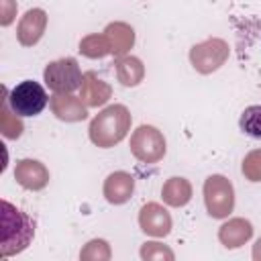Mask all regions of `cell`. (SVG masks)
<instances>
[{"label":"cell","mask_w":261,"mask_h":261,"mask_svg":"<svg viewBox=\"0 0 261 261\" xmlns=\"http://www.w3.org/2000/svg\"><path fill=\"white\" fill-rule=\"evenodd\" d=\"M243 175L249 181H261V149L247 153L243 159Z\"/></svg>","instance_id":"cell-22"},{"label":"cell","mask_w":261,"mask_h":261,"mask_svg":"<svg viewBox=\"0 0 261 261\" xmlns=\"http://www.w3.org/2000/svg\"><path fill=\"white\" fill-rule=\"evenodd\" d=\"M47 27V12L41 8H31L24 12L16 27V39L22 47H33L39 43Z\"/></svg>","instance_id":"cell-9"},{"label":"cell","mask_w":261,"mask_h":261,"mask_svg":"<svg viewBox=\"0 0 261 261\" xmlns=\"http://www.w3.org/2000/svg\"><path fill=\"white\" fill-rule=\"evenodd\" d=\"M239 126L245 135L253 139H261V106H249L243 110Z\"/></svg>","instance_id":"cell-20"},{"label":"cell","mask_w":261,"mask_h":261,"mask_svg":"<svg viewBox=\"0 0 261 261\" xmlns=\"http://www.w3.org/2000/svg\"><path fill=\"white\" fill-rule=\"evenodd\" d=\"M80 259L86 261H106L110 259V247L104 239H94L90 241L82 251H80Z\"/></svg>","instance_id":"cell-21"},{"label":"cell","mask_w":261,"mask_h":261,"mask_svg":"<svg viewBox=\"0 0 261 261\" xmlns=\"http://www.w3.org/2000/svg\"><path fill=\"white\" fill-rule=\"evenodd\" d=\"M8 100V106L18 116H37L43 112L47 102L51 100L45 92V88L33 80H24L16 84L10 92L4 94Z\"/></svg>","instance_id":"cell-3"},{"label":"cell","mask_w":261,"mask_h":261,"mask_svg":"<svg viewBox=\"0 0 261 261\" xmlns=\"http://www.w3.org/2000/svg\"><path fill=\"white\" fill-rule=\"evenodd\" d=\"M161 198L171 208H181L192 200V184L186 177H169L161 188Z\"/></svg>","instance_id":"cell-17"},{"label":"cell","mask_w":261,"mask_h":261,"mask_svg":"<svg viewBox=\"0 0 261 261\" xmlns=\"http://www.w3.org/2000/svg\"><path fill=\"white\" fill-rule=\"evenodd\" d=\"M110 96H112L110 84L100 80L94 71L84 73V80H82V86H80V98L88 108H98V106L106 104Z\"/></svg>","instance_id":"cell-12"},{"label":"cell","mask_w":261,"mask_h":261,"mask_svg":"<svg viewBox=\"0 0 261 261\" xmlns=\"http://www.w3.org/2000/svg\"><path fill=\"white\" fill-rule=\"evenodd\" d=\"M14 179L24 190H43L49 184V171L47 167L37 159H20L14 167Z\"/></svg>","instance_id":"cell-10"},{"label":"cell","mask_w":261,"mask_h":261,"mask_svg":"<svg viewBox=\"0 0 261 261\" xmlns=\"http://www.w3.org/2000/svg\"><path fill=\"white\" fill-rule=\"evenodd\" d=\"M2 206V239H0V257H12L24 251L35 237V220L12 206L8 200L0 202Z\"/></svg>","instance_id":"cell-1"},{"label":"cell","mask_w":261,"mask_h":261,"mask_svg":"<svg viewBox=\"0 0 261 261\" xmlns=\"http://www.w3.org/2000/svg\"><path fill=\"white\" fill-rule=\"evenodd\" d=\"M226 59H228V43L218 37H210L190 49V63L198 73H212L220 65H224Z\"/></svg>","instance_id":"cell-7"},{"label":"cell","mask_w":261,"mask_h":261,"mask_svg":"<svg viewBox=\"0 0 261 261\" xmlns=\"http://www.w3.org/2000/svg\"><path fill=\"white\" fill-rule=\"evenodd\" d=\"M49 104L53 114L65 122H80L88 116V106L73 94H53Z\"/></svg>","instance_id":"cell-11"},{"label":"cell","mask_w":261,"mask_h":261,"mask_svg":"<svg viewBox=\"0 0 261 261\" xmlns=\"http://www.w3.org/2000/svg\"><path fill=\"white\" fill-rule=\"evenodd\" d=\"M253 259H255V261H261V237H259L257 243L253 245Z\"/></svg>","instance_id":"cell-25"},{"label":"cell","mask_w":261,"mask_h":261,"mask_svg":"<svg viewBox=\"0 0 261 261\" xmlns=\"http://www.w3.org/2000/svg\"><path fill=\"white\" fill-rule=\"evenodd\" d=\"M114 69H116V77L122 86L126 88H133V86H139L145 77V67L141 63L139 57H133V55H122V57H116L114 61Z\"/></svg>","instance_id":"cell-16"},{"label":"cell","mask_w":261,"mask_h":261,"mask_svg":"<svg viewBox=\"0 0 261 261\" xmlns=\"http://www.w3.org/2000/svg\"><path fill=\"white\" fill-rule=\"evenodd\" d=\"M253 237V224L245 218H230L218 228V241L226 249H239Z\"/></svg>","instance_id":"cell-14"},{"label":"cell","mask_w":261,"mask_h":261,"mask_svg":"<svg viewBox=\"0 0 261 261\" xmlns=\"http://www.w3.org/2000/svg\"><path fill=\"white\" fill-rule=\"evenodd\" d=\"M141 257L145 261H155V259H167L171 261L173 259V251L161 243H155V241H149L141 247Z\"/></svg>","instance_id":"cell-23"},{"label":"cell","mask_w":261,"mask_h":261,"mask_svg":"<svg viewBox=\"0 0 261 261\" xmlns=\"http://www.w3.org/2000/svg\"><path fill=\"white\" fill-rule=\"evenodd\" d=\"M22 122H20V116L12 112V108L8 106V100L4 96L2 100V108H0V130L6 139H18L22 135Z\"/></svg>","instance_id":"cell-19"},{"label":"cell","mask_w":261,"mask_h":261,"mask_svg":"<svg viewBox=\"0 0 261 261\" xmlns=\"http://www.w3.org/2000/svg\"><path fill=\"white\" fill-rule=\"evenodd\" d=\"M135 190V177L126 171H114L104 181V198L110 204H124Z\"/></svg>","instance_id":"cell-13"},{"label":"cell","mask_w":261,"mask_h":261,"mask_svg":"<svg viewBox=\"0 0 261 261\" xmlns=\"http://www.w3.org/2000/svg\"><path fill=\"white\" fill-rule=\"evenodd\" d=\"M130 130V112L122 104L106 106L90 122V141L100 149H110L118 145Z\"/></svg>","instance_id":"cell-2"},{"label":"cell","mask_w":261,"mask_h":261,"mask_svg":"<svg viewBox=\"0 0 261 261\" xmlns=\"http://www.w3.org/2000/svg\"><path fill=\"white\" fill-rule=\"evenodd\" d=\"M104 33H106V37L110 41V47H112V55L114 57L126 55L128 49L135 45V31L126 22H110L104 29Z\"/></svg>","instance_id":"cell-15"},{"label":"cell","mask_w":261,"mask_h":261,"mask_svg":"<svg viewBox=\"0 0 261 261\" xmlns=\"http://www.w3.org/2000/svg\"><path fill=\"white\" fill-rule=\"evenodd\" d=\"M167 151L165 137L159 128L151 124H141L137 130L130 135V153L141 161V163H157L163 159Z\"/></svg>","instance_id":"cell-6"},{"label":"cell","mask_w":261,"mask_h":261,"mask_svg":"<svg viewBox=\"0 0 261 261\" xmlns=\"http://www.w3.org/2000/svg\"><path fill=\"white\" fill-rule=\"evenodd\" d=\"M16 12V2L14 0H0V24L8 27L14 18Z\"/></svg>","instance_id":"cell-24"},{"label":"cell","mask_w":261,"mask_h":261,"mask_svg":"<svg viewBox=\"0 0 261 261\" xmlns=\"http://www.w3.org/2000/svg\"><path fill=\"white\" fill-rule=\"evenodd\" d=\"M204 204L212 218H226L234 208V190H232L230 179H226L220 173L206 177Z\"/></svg>","instance_id":"cell-5"},{"label":"cell","mask_w":261,"mask_h":261,"mask_svg":"<svg viewBox=\"0 0 261 261\" xmlns=\"http://www.w3.org/2000/svg\"><path fill=\"white\" fill-rule=\"evenodd\" d=\"M139 226L145 234L163 239L171 232V216L161 204L149 202L139 212Z\"/></svg>","instance_id":"cell-8"},{"label":"cell","mask_w":261,"mask_h":261,"mask_svg":"<svg viewBox=\"0 0 261 261\" xmlns=\"http://www.w3.org/2000/svg\"><path fill=\"white\" fill-rule=\"evenodd\" d=\"M80 53L90 57V59H100V57H106L112 53V47H110V41L106 37V33H94V35H88L80 41Z\"/></svg>","instance_id":"cell-18"},{"label":"cell","mask_w":261,"mask_h":261,"mask_svg":"<svg viewBox=\"0 0 261 261\" xmlns=\"http://www.w3.org/2000/svg\"><path fill=\"white\" fill-rule=\"evenodd\" d=\"M43 80L53 94H71L82 86L84 73L73 57H61L45 67Z\"/></svg>","instance_id":"cell-4"}]
</instances>
